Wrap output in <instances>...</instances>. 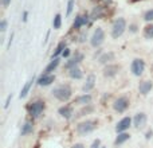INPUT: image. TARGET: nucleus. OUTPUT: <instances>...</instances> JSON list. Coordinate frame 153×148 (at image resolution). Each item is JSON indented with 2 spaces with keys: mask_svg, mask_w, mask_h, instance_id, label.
Here are the masks:
<instances>
[{
  "mask_svg": "<svg viewBox=\"0 0 153 148\" xmlns=\"http://www.w3.org/2000/svg\"><path fill=\"white\" fill-rule=\"evenodd\" d=\"M51 93H53V96L56 98V100L62 101V102L69 101L73 96V90L69 85H59V86L54 87Z\"/></svg>",
  "mask_w": 153,
  "mask_h": 148,
  "instance_id": "1",
  "label": "nucleus"
},
{
  "mask_svg": "<svg viewBox=\"0 0 153 148\" xmlns=\"http://www.w3.org/2000/svg\"><path fill=\"white\" fill-rule=\"evenodd\" d=\"M125 28H126V20H125L124 18L116 19L113 26H111V37H113L114 39L120 38L125 32Z\"/></svg>",
  "mask_w": 153,
  "mask_h": 148,
  "instance_id": "2",
  "label": "nucleus"
},
{
  "mask_svg": "<svg viewBox=\"0 0 153 148\" xmlns=\"http://www.w3.org/2000/svg\"><path fill=\"white\" fill-rule=\"evenodd\" d=\"M98 123L94 121V120H86V121H82L79 123L78 125H76V132L79 133V135H87V133L93 132V131L95 129V127H97Z\"/></svg>",
  "mask_w": 153,
  "mask_h": 148,
  "instance_id": "3",
  "label": "nucleus"
},
{
  "mask_svg": "<svg viewBox=\"0 0 153 148\" xmlns=\"http://www.w3.org/2000/svg\"><path fill=\"white\" fill-rule=\"evenodd\" d=\"M103 40H105V32H103V30L101 27H97L94 30V32H93L91 38H90V45L93 47H100L103 43Z\"/></svg>",
  "mask_w": 153,
  "mask_h": 148,
  "instance_id": "4",
  "label": "nucleus"
},
{
  "mask_svg": "<svg viewBox=\"0 0 153 148\" xmlns=\"http://www.w3.org/2000/svg\"><path fill=\"white\" fill-rule=\"evenodd\" d=\"M45 108H46L45 102H43V101H40V100H38V101L32 102L31 105L28 106V113L31 114L34 119H36V117H39L40 114H42V112L45 111Z\"/></svg>",
  "mask_w": 153,
  "mask_h": 148,
  "instance_id": "5",
  "label": "nucleus"
},
{
  "mask_svg": "<svg viewBox=\"0 0 153 148\" xmlns=\"http://www.w3.org/2000/svg\"><path fill=\"white\" fill-rule=\"evenodd\" d=\"M130 70H132L133 75H136V77L143 75V73L145 72V62H144V59H141V58L133 59L132 66H130Z\"/></svg>",
  "mask_w": 153,
  "mask_h": 148,
  "instance_id": "6",
  "label": "nucleus"
},
{
  "mask_svg": "<svg viewBox=\"0 0 153 148\" xmlns=\"http://www.w3.org/2000/svg\"><path fill=\"white\" fill-rule=\"evenodd\" d=\"M129 100H128V97H118L116 101H114L113 104V109L116 112H118V113H122V112H125L128 108H129Z\"/></svg>",
  "mask_w": 153,
  "mask_h": 148,
  "instance_id": "7",
  "label": "nucleus"
},
{
  "mask_svg": "<svg viewBox=\"0 0 153 148\" xmlns=\"http://www.w3.org/2000/svg\"><path fill=\"white\" fill-rule=\"evenodd\" d=\"M132 125V119L130 117H124L121 119L116 125V131L117 133H122V132H126L129 129V127Z\"/></svg>",
  "mask_w": 153,
  "mask_h": 148,
  "instance_id": "8",
  "label": "nucleus"
},
{
  "mask_svg": "<svg viewBox=\"0 0 153 148\" xmlns=\"http://www.w3.org/2000/svg\"><path fill=\"white\" fill-rule=\"evenodd\" d=\"M146 120H148L146 114L144 113V112H140V113H137L134 116V119H133V125H134V128H137V129H141V128H144L146 125Z\"/></svg>",
  "mask_w": 153,
  "mask_h": 148,
  "instance_id": "9",
  "label": "nucleus"
},
{
  "mask_svg": "<svg viewBox=\"0 0 153 148\" xmlns=\"http://www.w3.org/2000/svg\"><path fill=\"white\" fill-rule=\"evenodd\" d=\"M54 81H55V75H54V74H45L43 73L42 75L38 78L36 84L39 85V86H48V85H51Z\"/></svg>",
  "mask_w": 153,
  "mask_h": 148,
  "instance_id": "10",
  "label": "nucleus"
},
{
  "mask_svg": "<svg viewBox=\"0 0 153 148\" xmlns=\"http://www.w3.org/2000/svg\"><path fill=\"white\" fill-rule=\"evenodd\" d=\"M120 72V66L118 65H106L105 69H103V75L108 77V78H113V77H116L117 74Z\"/></svg>",
  "mask_w": 153,
  "mask_h": 148,
  "instance_id": "11",
  "label": "nucleus"
},
{
  "mask_svg": "<svg viewBox=\"0 0 153 148\" xmlns=\"http://www.w3.org/2000/svg\"><path fill=\"white\" fill-rule=\"evenodd\" d=\"M83 59V54L81 53H75V55L71 59H69V61L66 62V69H73V67H76L78 66V64H81V61Z\"/></svg>",
  "mask_w": 153,
  "mask_h": 148,
  "instance_id": "12",
  "label": "nucleus"
},
{
  "mask_svg": "<svg viewBox=\"0 0 153 148\" xmlns=\"http://www.w3.org/2000/svg\"><path fill=\"white\" fill-rule=\"evenodd\" d=\"M87 23H89V15H76L74 23H73V27L75 30H79L82 26H85Z\"/></svg>",
  "mask_w": 153,
  "mask_h": 148,
  "instance_id": "13",
  "label": "nucleus"
},
{
  "mask_svg": "<svg viewBox=\"0 0 153 148\" xmlns=\"http://www.w3.org/2000/svg\"><path fill=\"white\" fill-rule=\"evenodd\" d=\"M153 89V82L152 81H143L140 84V86H138V92L141 93L143 96H146L148 93H151V90Z\"/></svg>",
  "mask_w": 153,
  "mask_h": 148,
  "instance_id": "14",
  "label": "nucleus"
},
{
  "mask_svg": "<svg viewBox=\"0 0 153 148\" xmlns=\"http://www.w3.org/2000/svg\"><path fill=\"white\" fill-rule=\"evenodd\" d=\"M94 86H95V75L94 74H90L86 78V82L83 84V86H82V90H83L85 93H89Z\"/></svg>",
  "mask_w": 153,
  "mask_h": 148,
  "instance_id": "15",
  "label": "nucleus"
},
{
  "mask_svg": "<svg viewBox=\"0 0 153 148\" xmlns=\"http://www.w3.org/2000/svg\"><path fill=\"white\" fill-rule=\"evenodd\" d=\"M35 82V77L32 75V78H30L28 81L26 82V85H24L23 87H22V90H20V94H19V97L20 98H24L27 94H28V92H30V89H31V86H32V84Z\"/></svg>",
  "mask_w": 153,
  "mask_h": 148,
  "instance_id": "16",
  "label": "nucleus"
},
{
  "mask_svg": "<svg viewBox=\"0 0 153 148\" xmlns=\"http://www.w3.org/2000/svg\"><path fill=\"white\" fill-rule=\"evenodd\" d=\"M91 100H93L91 96H90L89 93H85V94L79 96V97L76 98V104H78V105L87 106V105H90V104H91Z\"/></svg>",
  "mask_w": 153,
  "mask_h": 148,
  "instance_id": "17",
  "label": "nucleus"
},
{
  "mask_svg": "<svg viewBox=\"0 0 153 148\" xmlns=\"http://www.w3.org/2000/svg\"><path fill=\"white\" fill-rule=\"evenodd\" d=\"M111 61H114V53H111V51H108V53H103L102 55L98 58V62L102 65H106V64H110Z\"/></svg>",
  "mask_w": 153,
  "mask_h": 148,
  "instance_id": "18",
  "label": "nucleus"
},
{
  "mask_svg": "<svg viewBox=\"0 0 153 148\" xmlns=\"http://www.w3.org/2000/svg\"><path fill=\"white\" fill-rule=\"evenodd\" d=\"M58 113L61 114L63 119L69 120V119H71V116H73V109L70 108V106L65 105V106H61V108L58 109Z\"/></svg>",
  "mask_w": 153,
  "mask_h": 148,
  "instance_id": "19",
  "label": "nucleus"
},
{
  "mask_svg": "<svg viewBox=\"0 0 153 148\" xmlns=\"http://www.w3.org/2000/svg\"><path fill=\"white\" fill-rule=\"evenodd\" d=\"M58 66H59V58H53V59L50 61V64H48L47 66H46L45 74H51V73H53Z\"/></svg>",
  "mask_w": 153,
  "mask_h": 148,
  "instance_id": "20",
  "label": "nucleus"
},
{
  "mask_svg": "<svg viewBox=\"0 0 153 148\" xmlns=\"http://www.w3.org/2000/svg\"><path fill=\"white\" fill-rule=\"evenodd\" d=\"M130 139V135L126 132H122V133H118V136L116 138V140H114V146H121V144H124L125 141H128Z\"/></svg>",
  "mask_w": 153,
  "mask_h": 148,
  "instance_id": "21",
  "label": "nucleus"
},
{
  "mask_svg": "<svg viewBox=\"0 0 153 148\" xmlns=\"http://www.w3.org/2000/svg\"><path fill=\"white\" fill-rule=\"evenodd\" d=\"M69 75H70V78H73V79H81L82 77H83V73L76 66V67H73V69L69 70Z\"/></svg>",
  "mask_w": 153,
  "mask_h": 148,
  "instance_id": "22",
  "label": "nucleus"
},
{
  "mask_svg": "<svg viewBox=\"0 0 153 148\" xmlns=\"http://www.w3.org/2000/svg\"><path fill=\"white\" fill-rule=\"evenodd\" d=\"M32 131H34V125H32L31 121H26L23 124V127H22V136H26V135H30V133H32Z\"/></svg>",
  "mask_w": 153,
  "mask_h": 148,
  "instance_id": "23",
  "label": "nucleus"
},
{
  "mask_svg": "<svg viewBox=\"0 0 153 148\" xmlns=\"http://www.w3.org/2000/svg\"><path fill=\"white\" fill-rule=\"evenodd\" d=\"M65 50H66V42H65V40H62V42L56 46L55 51H54V54H53V58H58L59 54H62Z\"/></svg>",
  "mask_w": 153,
  "mask_h": 148,
  "instance_id": "24",
  "label": "nucleus"
},
{
  "mask_svg": "<svg viewBox=\"0 0 153 148\" xmlns=\"http://www.w3.org/2000/svg\"><path fill=\"white\" fill-rule=\"evenodd\" d=\"M102 15H103L102 8H101V7H97V8H94V10H93L91 16H90V18H91L93 20H97V19H101V18H102Z\"/></svg>",
  "mask_w": 153,
  "mask_h": 148,
  "instance_id": "25",
  "label": "nucleus"
},
{
  "mask_svg": "<svg viewBox=\"0 0 153 148\" xmlns=\"http://www.w3.org/2000/svg\"><path fill=\"white\" fill-rule=\"evenodd\" d=\"M144 37L146 39H153V24H148L144 28Z\"/></svg>",
  "mask_w": 153,
  "mask_h": 148,
  "instance_id": "26",
  "label": "nucleus"
},
{
  "mask_svg": "<svg viewBox=\"0 0 153 148\" xmlns=\"http://www.w3.org/2000/svg\"><path fill=\"white\" fill-rule=\"evenodd\" d=\"M53 26H54V28H55V30H59V28H61V26H62V16L59 15V13H56L55 18H54Z\"/></svg>",
  "mask_w": 153,
  "mask_h": 148,
  "instance_id": "27",
  "label": "nucleus"
},
{
  "mask_svg": "<svg viewBox=\"0 0 153 148\" xmlns=\"http://www.w3.org/2000/svg\"><path fill=\"white\" fill-rule=\"evenodd\" d=\"M74 10V0H69L67 1V11H66V16H70Z\"/></svg>",
  "mask_w": 153,
  "mask_h": 148,
  "instance_id": "28",
  "label": "nucleus"
},
{
  "mask_svg": "<svg viewBox=\"0 0 153 148\" xmlns=\"http://www.w3.org/2000/svg\"><path fill=\"white\" fill-rule=\"evenodd\" d=\"M144 19H145V22H153V10L146 11L145 15H144Z\"/></svg>",
  "mask_w": 153,
  "mask_h": 148,
  "instance_id": "29",
  "label": "nucleus"
},
{
  "mask_svg": "<svg viewBox=\"0 0 153 148\" xmlns=\"http://www.w3.org/2000/svg\"><path fill=\"white\" fill-rule=\"evenodd\" d=\"M5 30H7V20H5V19H3V20L0 22V31L4 32Z\"/></svg>",
  "mask_w": 153,
  "mask_h": 148,
  "instance_id": "30",
  "label": "nucleus"
},
{
  "mask_svg": "<svg viewBox=\"0 0 153 148\" xmlns=\"http://www.w3.org/2000/svg\"><path fill=\"white\" fill-rule=\"evenodd\" d=\"M90 148H101V140L100 139H95V140L91 143V147Z\"/></svg>",
  "mask_w": 153,
  "mask_h": 148,
  "instance_id": "31",
  "label": "nucleus"
},
{
  "mask_svg": "<svg viewBox=\"0 0 153 148\" xmlns=\"http://www.w3.org/2000/svg\"><path fill=\"white\" fill-rule=\"evenodd\" d=\"M153 138V129H148L145 133V140H151Z\"/></svg>",
  "mask_w": 153,
  "mask_h": 148,
  "instance_id": "32",
  "label": "nucleus"
},
{
  "mask_svg": "<svg viewBox=\"0 0 153 148\" xmlns=\"http://www.w3.org/2000/svg\"><path fill=\"white\" fill-rule=\"evenodd\" d=\"M93 111V108H91V106H89V108H85V109H82V111L81 112H79V114H78V116H85V113H87V112H91Z\"/></svg>",
  "mask_w": 153,
  "mask_h": 148,
  "instance_id": "33",
  "label": "nucleus"
},
{
  "mask_svg": "<svg viewBox=\"0 0 153 148\" xmlns=\"http://www.w3.org/2000/svg\"><path fill=\"white\" fill-rule=\"evenodd\" d=\"M11 100H12V94H10V96H8V97H7V100H5V104H4V108H5V109H7L8 106H10Z\"/></svg>",
  "mask_w": 153,
  "mask_h": 148,
  "instance_id": "34",
  "label": "nucleus"
},
{
  "mask_svg": "<svg viewBox=\"0 0 153 148\" xmlns=\"http://www.w3.org/2000/svg\"><path fill=\"white\" fill-rule=\"evenodd\" d=\"M70 53H71V51H70V49L66 47V50L62 53V57H65V58H69V57H70Z\"/></svg>",
  "mask_w": 153,
  "mask_h": 148,
  "instance_id": "35",
  "label": "nucleus"
},
{
  "mask_svg": "<svg viewBox=\"0 0 153 148\" xmlns=\"http://www.w3.org/2000/svg\"><path fill=\"white\" fill-rule=\"evenodd\" d=\"M1 3H3V5H4V7H8V5L11 4V0H1Z\"/></svg>",
  "mask_w": 153,
  "mask_h": 148,
  "instance_id": "36",
  "label": "nucleus"
},
{
  "mask_svg": "<svg viewBox=\"0 0 153 148\" xmlns=\"http://www.w3.org/2000/svg\"><path fill=\"white\" fill-rule=\"evenodd\" d=\"M129 28H130V31H132V32H136V31H137V26H136V24H132Z\"/></svg>",
  "mask_w": 153,
  "mask_h": 148,
  "instance_id": "37",
  "label": "nucleus"
},
{
  "mask_svg": "<svg viewBox=\"0 0 153 148\" xmlns=\"http://www.w3.org/2000/svg\"><path fill=\"white\" fill-rule=\"evenodd\" d=\"M71 148H85V146L83 144H81V143H76V144H74Z\"/></svg>",
  "mask_w": 153,
  "mask_h": 148,
  "instance_id": "38",
  "label": "nucleus"
},
{
  "mask_svg": "<svg viewBox=\"0 0 153 148\" xmlns=\"http://www.w3.org/2000/svg\"><path fill=\"white\" fill-rule=\"evenodd\" d=\"M27 15H28L27 12H24V13H23V22H27Z\"/></svg>",
  "mask_w": 153,
  "mask_h": 148,
  "instance_id": "39",
  "label": "nucleus"
},
{
  "mask_svg": "<svg viewBox=\"0 0 153 148\" xmlns=\"http://www.w3.org/2000/svg\"><path fill=\"white\" fill-rule=\"evenodd\" d=\"M132 3H137V1H140V0H130Z\"/></svg>",
  "mask_w": 153,
  "mask_h": 148,
  "instance_id": "40",
  "label": "nucleus"
},
{
  "mask_svg": "<svg viewBox=\"0 0 153 148\" xmlns=\"http://www.w3.org/2000/svg\"><path fill=\"white\" fill-rule=\"evenodd\" d=\"M101 148H106V147H101Z\"/></svg>",
  "mask_w": 153,
  "mask_h": 148,
  "instance_id": "41",
  "label": "nucleus"
}]
</instances>
